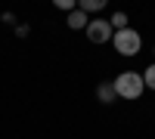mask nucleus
Segmentation results:
<instances>
[{
	"label": "nucleus",
	"instance_id": "obj_1",
	"mask_svg": "<svg viewBox=\"0 0 155 139\" xmlns=\"http://www.w3.org/2000/svg\"><path fill=\"white\" fill-rule=\"evenodd\" d=\"M112 87H115V96H118V99H140L143 90H146L140 71H121L118 77L112 81Z\"/></svg>",
	"mask_w": 155,
	"mask_h": 139
},
{
	"label": "nucleus",
	"instance_id": "obj_2",
	"mask_svg": "<svg viewBox=\"0 0 155 139\" xmlns=\"http://www.w3.org/2000/svg\"><path fill=\"white\" fill-rule=\"evenodd\" d=\"M112 43H115V49H118L121 56H137L140 46H143V37H140L134 28H124V31H115Z\"/></svg>",
	"mask_w": 155,
	"mask_h": 139
},
{
	"label": "nucleus",
	"instance_id": "obj_3",
	"mask_svg": "<svg viewBox=\"0 0 155 139\" xmlns=\"http://www.w3.org/2000/svg\"><path fill=\"white\" fill-rule=\"evenodd\" d=\"M84 31H87V37H90V43H109L112 37H115V28H112L106 19H90Z\"/></svg>",
	"mask_w": 155,
	"mask_h": 139
},
{
	"label": "nucleus",
	"instance_id": "obj_4",
	"mask_svg": "<svg viewBox=\"0 0 155 139\" xmlns=\"http://www.w3.org/2000/svg\"><path fill=\"white\" fill-rule=\"evenodd\" d=\"M96 99H99L102 105H112L115 99H118V96H115V87H112V81H102V84L96 87Z\"/></svg>",
	"mask_w": 155,
	"mask_h": 139
},
{
	"label": "nucleus",
	"instance_id": "obj_5",
	"mask_svg": "<svg viewBox=\"0 0 155 139\" xmlns=\"http://www.w3.org/2000/svg\"><path fill=\"white\" fill-rule=\"evenodd\" d=\"M87 22H90V19L84 16V12L74 9V12H68V22H65V25H68L71 31H81V28H87Z\"/></svg>",
	"mask_w": 155,
	"mask_h": 139
},
{
	"label": "nucleus",
	"instance_id": "obj_6",
	"mask_svg": "<svg viewBox=\"0 0 155 139\" xmlns=\"http://www.w3.org/2000/svg\"><path fill=\"white\" fill-rule=\"evenodd\" d=\"M102 6H106V0H81V3H78V9H81L84 16L87 12H99Z\"/></svg>",
	"mask_w": 155,
	"mask_h": 139
},
{
	"label": "nucleus",
	"instance_id": "obj_7",
	"mask_svg": "<svg viewBox=\"0 0 155 139\" xmlns=\"http://www.w3.org/2000/svg\"><path fill=\"white\" fill-rule=\"evenodd\" d=\"M109 25H112L115 31H124L127 28V16H124V12H115V16L109 19Z\"/></svg>",
	"mask_w": 155,
	"mask_h": 139
},
{
	"label": "nucleus",
	"instance_id": "obj_8",
	"mask_svg": "<svg viewBox=\"0 0 155 139\" xmlns=\"http://www.w3.org/2000/svg\"><path fill=\"white\" fill-rule=\"evenodd\" d=\"M143 84L149 87V90H155V62H152V65L143 71Z\"/></svg>",
	"mask_w": 155,
	"mask_h": 139
},
{
	"label": "nucleus",
	"instance_id": "obj_9",
	"mask_svg": "<svg viewBox=\"0 0 155 139\" xmlns=\"http://www.w3.org/2000/svg\"><path fill=\"white\" fill-rule=\"evenodd\" d=\"M56 6L65 9V12H74V9H78V0H56Z\"/></svg>",
	"mask_w": 155,
	"mask_h": 139
},
{
	"label": "nucleus",
	"instance_id": "obj_10",
	"mask_svg": "<svg viewBox=\"0 0 155 139\" xmlns=\"http://www.w3.org/2000/svg\"><path fill=\"white\" fill-rule=\"evenodd\" d=\"M152 53H155V49H152Z\"/></svg>",
	"mask_w": 155,
	"mask_h": 139
}]
</instances>
